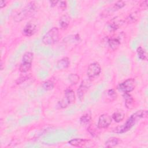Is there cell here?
Returning <instances> with one entry per match:
<instances>
[{"instance_id": "1", "label": "cell", "mask_w": 148, "mask_h": 148, "mask_svg": "<svg viewBox=\"0 0 148 148\" xmlns=\"http://www.w3.org/2000/svg\"><path fill=\"white\" fill-rule=\"evenodd\" d=\"M147 116V110H138L132 114L123 125L116 127L114 130V132L119 134L124 133L130 130L139 119L141 118L146 117Z\"/></svg>"}, {"instance_id": "2", "label": "cell", "mask_w": 148, "mask_h": 148, "mask_svg": "<svg viewBox=\"0 0 148 148\" xmlns=\"http://www.w3.org/2000/svg\"><path fill=\"white\" fill-rule=\"evenodd\" d=\"M36 3L34 1L31 2L18 13L16 14L13 17V19L16 22H19L26 19L27 17L31 16L36 11Z\"/></svg>"}, {"instance_id": "3", "label": "cell", "mask_w": 148, "mask_h": 148, "mask_svg": "<svg viewBox=\"0 0 148 148\" xmlns=\"http://www.w3.org/2000/svg\"><path fill=\"white\" fill-rule=\"evenodd\" d=\"M60 38L59 30L57 27H53L43 36L42 42L45 45H51L57 43Z\"/></svg>"}, {"instance_id": "4", "label": "cell", "mask_w": 148, "mask_h": 148, "mask_svg": "<svg viewBox=\"0 0 148 148\" xmlns=\"http://www.w3.org/2000/svg\"><path fill=\"white\" fill-rule=\"evenodd\" d=\"M135 86L136 83L135 80L131 78L120 83L117 86V88L124 93H129L134 90Z\"/></svg>"}, {"instance_id": "5", "label": "cell", "mask_w": 148, "mask_h": 148, "mask_svg": "<svg viewBox=\"0 0 148 148\" xmlns=\"http://www.w3.org/2000/svg\"><path fill=\"white\" fill-rule=\"evenodd\" d=\"M75 101V92L71 89H67L65 91L64 98L60 101V105L62 108L67 107Z\"/></svg>"}, {"instance_id": "6", "label": "cell", "mask_w": 148, "mask_h": 148, "mask_svg": "<svg viewBox=\"0 0 148 148\" xmlns=\"http://www.w3.org/2000/svg\"><path fill=\"white\" fill-rule=\"evenodd\" d=\"M101 72V68L99 63L92 62L89 65L87 71V75L90 79H94L99 76Z\"/></svg>"}, {"instance_id": "7", "label": "cell", "mask_w": 148, "mask_h": 148, "mask_svg": "<svg viewBox=\"0 0 148 148\" xmlns=\"http://www.w3.org/2000/svg\"><path fill=\"white\" fill-rule=\"evenodd\" d=\"M112 121V119L110 116L106 113L102 114L99 117L97 124L98 127L101 129L106 128L110 125Z\"/></svg>"}, {"instance_id": "8", "label": "cell", "mask_w": 148, "mask_h": 148, "mask_svg": "<svg viewBox=\"0 0 148 148\" xmlns=\"http://www.w3.org/2000/svg\"><path fill=\"white\" fill-rule=\"evenodd\" d=\"M90 87V82L88 80H84L82 82L79 88L77 90V96L80 101L84 99V95Z\"/></svg>"}, {"instance_id": "9", "label": "cell", "mask_w": 148, "mask_h": 148, "mask_svg": "<svg viewBox=\"0 0 148 148\" xmlns=\"http://www.w3.org/2000/svg\"><path fill=\"white\" fill-rule=\"evenodd\" d=\"M37 30L36 25L33 23L29 22L27 23L23 29V34L26 36H31Z\"/></svg>"}, {"instance_id": "10", "label": "cell", "mask_w": 148, "mask_h": 148, "mask_svg": "<svg viewBox=\"0 0 148 148\" xmlns=\"http://www.w3.org/2000/svg\"><path fill=\"white\" fill-rule=\"evenodd\" d=\"M88 140L82 138H74L68 141V143L74 147H82L86 146Z\"/></svg>"}, {"instance_id": "11", "label": "cell", "mask_w": 148, "mask_h": 148, "mask_svg": "<svg viewBox=\"0 0 148 148\" xmlns=\"http://www.w3.org/2000/svg\"><path fill=\"white\" fill-rule=\"evenodd\" d=\"M70 65V61L68 57H64L59 60L56 64L57 68L60 70H62L67 68Z\"/></svg>"}, {"instance_id": "12", "label": "cell", "mask_w": 148, "mask_h": 148, "mask_svg": "<svg viewBox=\"0 0 148 148\" xmlns=\"http://www.w3.org/2000/svg\"><path fill=\"white\" fill-rule=\"evenodd\" d=\"M123 97L125 99V105L128 109H132L134 105V99L129 93H124Z\"/></svg>"}, {"instance_id": "13", "label": "cell", "mask_w": 148, "mask_h": 148, "mask_svg": "<svg viewBox=\"0 0 148 148\" xmlns=\"http://www.w3.org/2000/svg\"><path fill=\"white\" fill-rule=\"evenodd\" d=\"M70 23V17L68 14L63 15L60 19L59 24L62 29H66Z\"/></svg>"}, {"instance_id": "14", "label": "cell", "mask_w": 148, "mask_h": 148, "mask_svg": "<svg viewBox=\"0 0 148 148\" xmlns=\"http://www.w3.org/2000/svg\"><path fill=\"white\" fill-rule=\"evenodd\" d=\"M121 142V140L116 137H112L109 138L106 142H105V146L108 147H113L119 143Z\"/></svg>"}, {"instance_id": "15", "label": "cell", "mask_w": 148, "mask_h": 148, "mask_svg": "<svg viewBox=\"0 0 148 148\" xmlns=\"http://www.w3.org/2000/svg\"><path fill=\"white\" fill-rule=\"evenodd\" d=\"M108 45L110 47V48H111L113 50H115L119 47V46L120 44V42L119 39L117 38H111L108 39Z\"/></svg>"}, {"instance_id": "16", "label": "cell", "mask_w": 148, "mask_h": 148, "mask_svg": "<svg viewBox=\"0 0 148 148\" xmlns=\"http://www.w3.org/2000/svg\"><path fill=\"white\" fill-rule=\"evenodd\" d=\"M117 94L114 89H109L106 92L105 97L106 98V101L112 102L117 98Z\"/></svg>"}, {"instance_id": "17", "label": "cell", "mask_w": 148, "mask_h": 148, "mask_svg": "<svg viewBox=\"0 0 148 148\" xmlns=\"http://www.w3.org/2000/svg\"><path fill=\"white\" fill-rule=\"evenodd\" d=\"M124 118V113L122 111H116L113 113L112 119L116 123L121 121Z\"/></svg>"}, {"instance_id": "18", "label": "cell", "mask_w": 148, "mask_h": 148, "mask_svg": "<svg viewBox=\"0 0 148 148\" xmlns=\"http://www.w3.org/2000/svg\"><path fill=\"white\" fill-rule=\"evenodd\" d=\"M34 59V54L32 52L27 51L25 53L22 58V62L32 64Z\"/></svg>"}, {"instance_id": "19", "label": "cell", "mask_w": 148, "mask_h": 148, "mask_svg": "<svg viewBox=\"0 0 148 148\" xmlns=\"http://www.w3.org/2000/svg\"><path fill=\"white\" fill-rule=\"evenodd\" d=\"M91 120V116L89 113H86L83 114L80 118V122L83 125H88Z\"/></svg>"}, {"instance_id": "20", "label": "cell", "mask_w": 148, "mask_h": 148, "mask_svg": "<svg viewBox=\"0 0 148 148\" xmlns=\"http://www.w3.org/2000/svg\"><path fill=\"white\" fill-rule=\"evenodd\" d=\"M136 52L139 59L144 61H146L147 60V53L146 51L142 47H138L136 50Z\"/></svg>"}, {"instance_id": "21", "label": "cell", "mask_w": 148, "mask_h": 148, "mask_svg": "<svg viewBox=\"0 0 148 148\" xmlns=\"http://www.w3.org/2000/svg\"><path fill=\"white\" fill-rule=\"evenodd\" d=\"M31 66H32V64L22 62V63L20 64L19 66V71L21 73H26L31 69Z\"/></svg>"}, {"instance_id": "22", "label": "cell", "mask_w": 148, "mask_h": 148, "mask_svg": "<svg viewBox=\"0 0 148 148\" xmlns=\"http://www.w3.org/2000/svg\"><path fill=\"white\" fill-rule=\"evenodd\" d=\"M42 86L45 90L50 91L54 88V83L51 80H46L42 83Z\"/></svg>"}, {"instance_id": "23", "label": "cell", "mask_w": 148, "mask_h": 148, "mask_svg": "<svg viewBox=\"0 0 148 148\" xmlns=\"http://www.w3.org/2000/svg\"><path fill=\"white\" fill-rule=\"evenodd\" d=\"M123 24V22L121 20H113L109 24V27L113 30H116L118 29Z\"/></svg>"}, {"instance_id": "24", "label": "cell", "mask_w": 148, "mask_h": 148, "mask_svg": "<svg viewBox=\"0 0 148 148\" xmlns=\"http://www.w3.org/2000/svg\"><path fill=\"white\" fill-rule=\"evenodd\" d=\"M138 18V13L137 12H134L130 14L126 18V21L128 23H132L135 22Z\"/></svg>"}, {"instance_id": "25", "label": "cell", "mask_w": 148, "mask_h": 148, "mask_svg": "<svg viewBox=\"0 0 148 148\" xmlns=\"http://www.w3.org/2000/svg\"><path fill=\"white\" fill-rule=\"evenodd\" d=\"M68 79L69 80V82L73 84H77L80 79V77L79 76V75H77V74H75V73H71L68 76Z\"/></svg>"}, {"instance_id": "26", "label": "cell", "mask_w": 148, "mask_h": 148, "mask_svg": "<svg viewBox=\"0 0 148 148\" xmlns=\"http://www.w3.org/2000/svg\"><path fill=\"white\" fill-rule=\"evenodd\" d=\"M125 6V2L124 1H119L117 2H116L114 5L112 7L111 10H112V12L117 10L120 9H121L122 8H123Z\"/></svg>"}, {"instance_id": "27", "label": "cell", "mask_w": 148, "mask_h": 148, "mask_svg": "<svg viewBox=\"0 0 148 148\" xmlns=\"http://www.w3.org/2000/svg\"><path fill=\"white\" fill-rule=\"evenodd\" d=\"M28 78V76H20L19 78H18L16 83L17 84H20L23 83V82H24L26 79H27Z\"/></svg>"}, {"instance_id": "28", "label": "cell", "mask_w": 148, "mask_h": 148, "mask_svg": "<svg viewBox=\"0 0 148 148\" xmlns=\"http://www.w3.org/2000/svg\"><path fill=\"white\" fill-rule=\"evenodd\" d=\"M60 5H59V8L60 9H61L62 10H65V9L66 8V2L62 1H60Z\"/></svg>"}, {"instance_id": "29", "label": "cell", "mask_w": 148, "mask_h": 148, "mask_svg": "<svg viewBox=\"0 0 148 148\" xmlns=\"http://www.w3.org/2000/svg\"><path fill=\"white\" fill-rule=\"evenodd\" d=\"M140 6L141 7H142L144 9H146L147 8V1H145L142 2L140 3Z\"/></svg>"}, {"instance_id": "30", "label": "cell", "mask_w": 148, "mask_h": 148, "mask_svg": "<svg viewBox=\"0 0 148 148\" xmlns=\"http://www.w3.org/2000/svg\"><path fill=\"white\" fill-rule=\"evenodd\" d=\"M6 3L7 2L6 1H3V0L0 1V8H3V7H5L6 5Z\"/></svg>"}, {"instance_id": "31", "label": "cell", "mask_w": 148, "mask_h": 148, "mask_svg": "<svg viewBox=\"0 0 148 148\" xmlns=\"http://www.w3.org/2000/svg\"><path fill=\"white\" fill-rule=\"evenodd\" d=\"M58 2H59V1H50V3L51 6H56Z\"/></svg>"}]
</instances>
